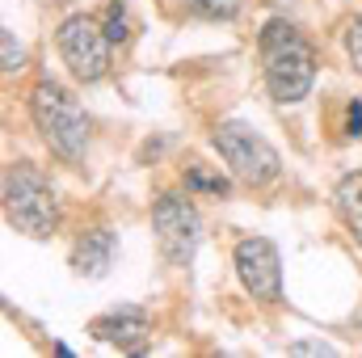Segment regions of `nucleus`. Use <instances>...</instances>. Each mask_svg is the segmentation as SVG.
<instances>
[{"instance_id": "f257e3e1", "label": "nucleus", "mask_w": 362, "mask_h": 358, "mask_svg": "<svg viewBox=\"0 0 362 358\" xmlns=\"http://www.w3.org/2000/svg\"><path fill=\"white\" fill-rule=\"evenodd\" d=\"M257 51H262V72H266V89L278 105H295L312 93L316 81V51L312 42L282 17L266 21V30L257 34Z\"/></svg>"}, {"instance_id": "f03ea898", "label": "nucleus", "mask_w": 362, "mask_h": 358, "mask_svg": "<svg viewBox=\"0 0 362 358\" xmlns=\"http://www.w3.org/2000/svg\"><path fill=\"white\" fill-rule=\"evenodd\" d=\"M30 118L38 127V135L47 139V148L59 161H85L89 148V118L81 110V101L55 81H38L30 93Z\"/></svg>"}, {"instance_id": "7ed1b4c3", "label": "nucleus", "mask_w": 362, "mask_h": 358, "mask_svg": "<svg viewBox=\"0 0 362 358\" xmlns=\"http://www.w3.org/2000/svg\"><path fill=\"white\" fill-rule=\"evenodd\" d=\"M4 219L25 236H51L59 228V194L38 165L13 161L4 169Z\"/></svg>"}, {"instance_id": "20e7f679", "label": "nucleus", "mask_w": 362, "mask_h": 358, "mask_svg": "<svg viewBox=\"0 0 362 358\" xmlns=\"http://www.w3.org/2000/svg\"><path fill=\"white\" fill-rule=\"evenodd\" d=\"M211 148L219 152V161L228 165L232 178L245 181V185H253V190L278 181V173H282L278 148H274L266 135H257L249 122H219V127L211 131Z\"/></svg>"}, {"instance_id": "39448f33", "label": "nucleus", "mask_w": 362, "mask_h": 358, "mask_svg": "<svg viewBox=\"0 0 362 358\" xmlns=\"http://www.w3.org/2000/svg\"><path fill=\"white\" fill-rule=\"evenodd\" d=\"M55 42H59V55H64L68 72H72L81 85H97V81L110 72V34H105V25H101L97 17L72 13V17L59 25Z\"/></svg>"}, {"instance_id": "423d86ee", "label": "nucleus", "mask_w": 362, "mask_h": 358, "mask_svg": "<svg viewBox=\"0 0 362 358\" xmlns=\"http://www.w3.org/2000/svg\"><path fill=\"white\" fill-rule=\"evenodd\" d=\"M152 228H156V245H160V258L169 266H189L194 253H198V241H202V219L194 211L189 198L181 194H160L152 202Z\"/></svg>"}, {"instance_id": "0eeeda50", "label": "nucleus", "mask_w": 362, "mask_h": 358, "mask_svg": "<svg viewBox=\"0 0 362 358\" xmlns=\"http://www.w3.org/2000/svg\"><path fill=\"white\" fill-rule=\"evenodd\" d=\"M232 266L240 287L262 299V304H278L282 299V262H278V249L266 236H240L236 249H232Z\"/></svg>"}, {"instance_id": "6e6552de", "label": "nucleus", "mask_w": 362, "mask_h": 358, "mask_svg": "<svg viewBox=\"0 0 362 358\" xmlns=\"http://www.w3.org/2000/svg\"><path fill=\"white\" fill-rule=\"evenodd\" d=\"M89 333L105 346H118V350H139L148 337H152V321L139 312V308H118V312H105L89 321Z\"/></svg>"}, {"instance_id": "1a4fd4ad", "label": "nucleus", "mask_w": 362, "mask_h": 358, "mask_svg": "<svg viewBox=\"0 0 362 358\" xmlns=\"http://www.w3.org/2000/svg\"><path fill=\"white\" fill-rule=\"evenodd\" d=\"M114 249H118V241L110 228H89L72 249V270L81 278H105L114 266Z\"/></svg>"}, {"instance_id": "9d476101", "label": "nucleus", "mask_w": 362, "mask_h": 358, "mask_svg": "<svg viewBox=\"0 0 362 358\" xmlns=\"http://www.w3.org/2000/svg\"><path fill=\"white\" fill-rule=\"evenodd\" d=\"M333 207L346 224V232L362 245V173H346L333 190Z\"/></svg>"}, {"instance_id": "9b49d317", "label": "nucleus", "mask_w": 362, "mask_h": 358, "mask_svg": "<svg viewBox=\"0 0 362 358\" xmlns=\"http://www.w3.org/2000/svg\"><path fill=\"white\" fill-rule=\"evenodd\" d=\"M181 8L189 17H206V21H232L240 13V0H181Z\"/></svg>"}, {"instance_id": "f8f14e48", "label": "nucleus", "mask_w": 362, "mask_h": 358, "mask_svg": "<svg viewBox=\"0 0 362 358\" xmlns=\"http://www.w3.org/2000/svg\"><path fill=\"white\" fill-rule=\"evenodd\" d=\"M185 190H198V194H215V198H223V194L232 190V181L223 178V173H206L202 165H189V169H185Z\"/></svg>"}, {"instance_id": "ddd939ff", "label": "nucleus", "mask_w": 362, "mask_h": 358, "mask_svg": "<svg viewBox=\"0 0 362 358\" xmlns=\"http://www.w3.org/2000/svg\"><path fill=\"white\" fill-rule=\"evenodd\" d=\"M101 25H105L110 42H127V38H131V8H127L122 0H110L105 13H101Z\"/></svg>"}, {"instance_id": "4468645a", "label": "nucleus", "mask_w": 362, "mask_h": 358, "mask_svg": "<svg viewBox=\"0 0 362 358\" xmlns=\"http://www.w3.org/2000/svg\"><path fill=\"white\" fill-rule=\"evenodd\" d=\"M0 51H4V76H13V72L25 68V51H21V42L13 38V30H0Z\"/></svg>"}, {"instance_id": "2eb2a0df", "label": "nucleus", "mask_w": 362, "mask_h": 358, "mask_svg": "<svg viewBox=\"0 0 362 358\" xmlns=\"http://www.w3.org/2000/svg\"><path fill=\"white\" fill-rule=\"evenodd\" d=\"M341 42H346V55H350V64L362 72V17H354V21L346 25V38H341Z\"/></svg>"}, {"instance_id": "dca6fc26", "label": "nucleus", "mask_w": 362, "mask_h": 358, "mask_svg": "<svg viewBox=\"0 0 362 358\" xmlns=\"http://www.w3.org/2000/svg\"><path fill=\"white\" fill-rule=\"evenodd\" d=\"M346 135H362V101L346 105Z\"/></svg>"}]
</instances>
